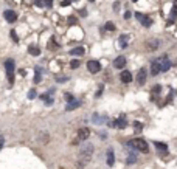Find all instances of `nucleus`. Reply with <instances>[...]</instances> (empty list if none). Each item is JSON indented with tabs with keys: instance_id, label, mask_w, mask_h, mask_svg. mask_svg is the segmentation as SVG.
<instances>
[{
	"instance_id": "7c9ffc66",
	"label": "nucleus",
	"mask_w": 177,
	"mask_h": 169,
	"mask_svg": "<svg viewBox=\"0 0 177 169\" xmlns=\"http://www.w3.org/2000/svg\"><path fill=\"white\" fill-rule=\"evenodd\" d=\"M160 90H162V87H160V85L152 87V93H156V95H158V93H160Z\"/></svg>"
},
{
	"instance_id": "0eeeda50",
	"label": "nucleus",
	"mask_w": 177,
	"mask_h": 169,
	"mask_svg": "<svg viewBox=\"0 0 177 169\" xmlns=\"http://www.w3.org/2000/svg\"><path fill=\"white\" fill-rule=\"evenodd\" d=\"M87 70L90 73H98L99 70H101V64H99L98 61H93V59H92V61L87 62Z\"/></svg>"
},
{
	"instance_id": "f03ea898",
	"label": "nucleus",
	"mask_w": 177,
	"mask_h": 169,
	"mask_svg": "<svg viewBox=\"0 0 177 169\" xmlns=\"http://www.w3.org/2000/svg\"><path fill=\"white\" fill-rule=\"evenodd\" d=\"M16 62L14 59H6L5 61V70H6V78H8V82L13 85L14 84V70H16Z\"/></svg>"
},
{
	"instance_id": "79ce46f5",
	"label": "nucleus",
	"mask_w": 177,
	"mask_h": 169,
	"mask_svg": "<svg viewBox=\"0 0 177 169\" xmlns=\"http://www.w3.org/2000/svg\"><path fill=\"white\" fill-rule=\"evenodd\" d=\"M88 2H95V0H88Z\"/></svg>"
},
{
	"instance_id": "b1692460",
	"label": "nucleus",
	"mask_w": 177,
	"mask_h": 169,
	"mask_svg": "<svg viewBox=\"0 0 177 169\" xmlns=\"http://www.w3.org/2000/svg\"><path fill=\"white\" fill-rule=\"evenodd\" d=\"M135 161H137V154L131 152L129 157H128V160H126V163H128V165H132V163H135Z\"/></svg>"
},
{
	"instance_id": "a211bd4d",
	"label": "nucleus",
	"mask_w": 177,
	"mask_h": 169,
	"mask_svg": "<svg viewBox=\"0 0 177 169\" xmlns=\"http://www.w3.org/2000/svg\"><path fill=\"white\" fill-rule=\"evenodd\" d=\"M107 166H113V163H115V154H113V151L112 149H109L107 151Z\"/></svg>"
},
{
	"instance_id": "cd10ccee",
	"label": "nucleus",
	"mask_w": 177,
	"mask_h": 169,
	"mask_svg": "<svg viewBox=\"0 0 177 169\" xmlns=\"http://www.w3.org/2000/svg\"><path fill=\"white\" fill-rule=\"evenodd\" d=\"M134 127H135L137 132H141V130H143V124L138 123V121H134Z\"/></svg>"
},
{
	"instance_id": "4468645a",
	"label": "nucleus",
	"mask_w": 177,
	"mask_h": 169,
	"mask_svg": "<svg viewBox=\"0 0 177 169\" xmlns=\"http://www.w3.org/2000/svg\"><path fill=\"white\" fill-rule=\"evenodd\" d=\"M158 73H160V64H158L157 59H154V61L151 62V75L152 76H157Z\"/></svg>"
},
{
	"instance_id": "1a4fd4ad",
	"label": "nucleus",
	"mask_w": 177,
	"mask_h": 169,
	"mask_svg": "<svg viewBox=\"0 0 177 169\" xmlns=\"http://www.w3.org/2000/svg\"><path fill=\"white\" fill-rule=\"evenodd\" d=\"M88 137H90V129L81 127V129L78 130V140H79V141H86Z\"/></svg>"
},
{
	"instance_id": "4be33fe9",
	"label": "nucleus",
	"mask_w": 177,
	"mask_h": 169,
	"mask_svg": "<svg viewBox=\"0 0 177 169\" xmlns=\"http://www.w3.org/2000/svg\"><path fill=\"white\" fill-rule=\"evenodd\" d=\"M92 121L95 123V124H101V123L106 121V118L101 116V115H98V113H95V115H93V118H92Z\"/></svg>"
},
{
	"instance_id": "9d476101",
	"label": "nucleus",
	"mask_w": 177,
	"mask_h": 169,
	"mask_svg": "<svg viewBox=\"0 0 177 169\" xmlns=\"http://www.w3.org/2000/svg\"><path fill=\"white\" fill-rule=\"evenodd\" d=\"M146 78H148V72H146V68H141L140 72H138V75H137V82L140 84V85H143L146 82Z\"/></svg>"
},
{
	"instance_id": "a878e982",
	"label": "nucleus",
	"mask_w": 177,
	"mask_h": 169,
	"mask_svg": "<svg viewBox=\"0 0 177 169\" xmlns=\"http://www.w3.org/2000/svg\"><path fill=\"white\" fill-rule=\"evenodd\" d=\"M104 30L106 31H115V25L112 23V22H107V23L104 25Z\"/></svg>"
},
{
	"instance_id": "6ab92c4d",
	"label": "nucleus",
	"mask_w": 177,
	"mask_h": 169,
	"mask_svg": "<svg viewBox=\"0 0 177 169\" xmlns=\"http://www.w3.org/2000/svg\"><path fill=\"white\" fill-rule=\"evenodd\" d=\"M128 40H129V36H128V34H121L120 39H118L120 48H126V47H128Z\"/></svg>"
},
{
	"instance_id": "37998d69",
	"label": "nucleus",
	"mask_w": 177,
	"mask_h": 169,
	"mask_svg": "<svg viewBox=\"0 0 177 169\" xmlns=\"http://www.w3.org/2000/svg\"><path fill=\"white\" fill-rule=\"evenodd\" d=\"M132 2H137V0H132Z\"/></svg>"
},
{
	"instance_id": "9b49d317",
	"label": "nucleus",
	"mask_w": 177,
	"mask_h": 169,
	"mask_svg": "<svg viewBox=\"0 0 177 169\" xmlns=\"http://www.w3.org/2000/svg\"><path fill=\"white\" fill-rule=\"evenodd\" d=\"M120 79H121V82H124V84H129L131 81H132V73L128 72V70H123L120 75Z\"/></svg>"
},
{
	"instance_id": "ea45409f",
	"label": "nucleus",
	"mask_w": 177,
	"mask_h": 169,
	"mask_svg": "<svg viewBox=\"0 0 177 169\" xmlns=\"http://www.w3.org/2000/svg\"><path fill=\"white\" fill-rule=\"evenodd\" d=\"M3 141H5V140H3L2 137H0V149H2V148H3Z\"/></svg>"
},
{
	"instance_id": "aec40b11",
	"label": "nucleus",
	"mask_w": 177,
	"mask_h": 169,
	"mask_svg": "<svg viewBox=\"0 0 177 169\" xmlns=\"http://www.w3.org/2000/svg\"><path fill=\"white\" fill-rule=\"evenodd\" d=\"M28 53L31 54V56H39V54H41V48L36 47V45H30L28 47Z\"/></svg>"
},
{
	"instance_id": "72a5a7b5",
	"label": "nucleus",
	"mask_w": 177,
	"mask_h": 169,
	"mask_svg": "<svg viewBox=\"0 0 177 169\" xmlns=\"http://www.w3.org/2000/svg\"><path fill=\"white\" fill-rule=\"evenodd\" d=\"M131 16H132L131 11H126V13H124V19H126V20H129V19H131Z\"/></svg>"
},
{
	"instance_id": "ddd939ff",
	"label": "nucleus",
	"mask_w": 177,
	"mask_h": 169,
	"mask_svg": "<svg viewBox=\"0 0 177 169\" xmlns=\"http://www.w3.org/2000/svg\"><path fill=\"white\" fill-rule=\"evenodd\" d=\"M126 65V58L124 56H118V58H115V61H113V67L115 68H118L121 70Z\"/></svg>"
},
{
	"instance_id": "473e14b6",
	"label": "nucleus",
	"mask_w": 177,
	"mask_h": 169,
	"mask_svg": "<svg viewBox=\"0 0 177 169\" xmlns=\"http://www.w3.org/2000/svg\"><path fill=\"white\" fill-rule=\"evenodd\" d=\"M61 6H70V0H64V2H61Z\"/></svg>"
},
{
	"instance_id": "2f4dec72",
	"label": "nucleus",
	"mask_w": 177,
	"mask_h": 169,
	"mask_svg": "<svg viewBox=\"0 0 177 169\" xmlns=\"http://www.w3.org/2000/svg\"><path fill=\"white\" fill-rule=\"evenodd\" d=\"M76 22H78V20H76V17H73V16H70V17H69V25H75Z\"/></svg>"
},
{
	"instance_id": "f257e3e1",
	"label": "nucleus",
	"mask_w": 177,
	"mask_h": 169,
	"mask_svg": "<svg viewBox=\"0 0 177 169\" xmlns=\"http://www.w3.org/2000/svg\"><path fill=\"white\" fill-rule=\"evenodd\" d=\"M128 146L129 148H132V149H137V151H140V152H143V154H146V152L149 151V146H148V143L143 138H135V140H131L129 143H128Z\"/></svg>"
},
{
	"instance_id": "e433bc0d",
	"label": "nucleus",
	"mask_w": 177,
	"mask_h": 169,
	"mask_svg": "<svg viewBox=\"0 0 177 169\" xmlns=\"http://www.w3.org/2000/svg\"><path fill=\"white\" fill-rule=\"evenodd\" d=\"M65 99H67V102H69V101H71V99H75V98L71 96L70 93H67V95H65Z\"/></svg>"
},
{
	"instance_id": "412c9836",
	"label": "nucleus",
	"mask_w": 177,
	"mask_h": 169,
	"mask_svg": "<svg viewBox=\"0 0 177 169\" xmlns=\"http://www.w3.org/2000/svg\"><path fill=\"white\" fill-rule=\"evenodd\" d=\"M84 47H76L73 50H70V54H73V56H82L84 54Z\"/></svg>"
},
{
	"instance_id": "c756f323",
	"label": "nucleus",
	"mask_w": 177,
	"mask_h": 169,
	"mask_svg": "<svg viewBox=\"0 0 177 169\" xmlns=\"http://www.w3.org/2000/svg\"><path fill=\"white\" fill-rule=\"evenodd\" d=\"M9 36L13 37V40H14L16 43L19 42V37H17V34H16V31H14V30H11V33H9Z\"/></svg>"
},
{
	"instance_id": "5701e85b",
	"label": "nucleus",
	"mask_w": 177,
	"mask_h": 169,
	"mask_svg": "<svg viewBox=\"0 0 177 169\" xmlns=\"http://www.w3.org/2000/svg\"><path fill=\"white\" fill-rule=\"evenodd\" d=\"M154 146H156L158 151H163V152L168 151V146L165 144V143H160V141H154Z\"/></svg>"
},
{
	"instance_id": "423d86ee",
	"label": "nucleus",
	"mask_w": 177,
	"mask_h": 169,
	"mask_svg": "<svg viewBox=\"0 0 177 169\" xmlns=\"http://www.w3.org/2000/svg\"><path fill=\"white\" fill-rule=\"evenodd\" d=\"M109 126L117 127V129H124L126 126H128V121H126L124 116H120V118L115 119V121H109Z\"/></svg>"
},
{
	"instance_id": "393cba45",
	"label": "nucleus",
	"mask_w": 177,
	"mask_h": 169,
	"mask_svg": "<svg viewBox=\"0 0 177 169\" xmlns=\"http://www.w3.org/2000/svg\"><path fill=\"white\" fill-rule=\"evenodd\" d=\"M169 17H171V20H174V19L177 17V3H174L173 9H171V14H169Z\"/></svg>"
},
{
	"instance_id": "dca6fc26",
	"label": "nucleus",
	"mask_w": 177,
	"mask_h": 169,
	"mask_svg": "<svg viewBox=\"0 0 177 169\" xmlns=\"http://www.w3.org/2000/svg\"><path fill=\"white\" fill-rule=\"evenodd\" d=\"M81 104H79V101H76V99H71V101H69L67 102V106H65V110H73V109H78Z\"/></svg>"
},
{
	"instance_id": "4c0bfd02",
	"label": "nucleus",
	"mask_w": 177,
	"mask_h": 169,
	"mask_svg": "<svg viewBox=\"0 0 177 169\" xmlns=\"http://www.w3.org/2000/svg\"><path fill=\"white\" fill-rule=\"evenodd\" d=\"M101 93H103V85L99 87V90L96 92V95H95V96H96V98H98V96H101Z\"/></svg>"
},
{
	"instance_id": "c85d7f7f",
	"label": "nucleus",
	"mask_w": 177,
	"mask_h": 169,
	"mask_svg": "<svg viewBox=\"0 0 177 169\" xmlns=\"http://www.w3.org/2000/svg\"><path fill=\"white\" fill-rule=\"evenodd\" d=\"M36 89H31L30 92H28V98H30V99H34V98H36Z\"/></svg>"
},
{
	"instance_id": "c9c22d12",
	"label": "nucleus",
	"mask_w": 177,
	"mask_h": 169,
	"mask_svg": "<svg viewBox=\"0 0 177 169\" xmlns=\"http://www.w3.org/2000/svg\"><path fill=\"white\" fill-rule=\"evenodd\" d=\"M120 9V2H115L113 3V11H118Z\"/></svg>"
},
{
	"instance_id": "39448f33",
	"label": "nucleus",
	"mask_w": 177,
	"mask_h": 169,
	"mask_svg": "<svg viewBox=\"0 0 177 169\" xmlns=\"http://www.w3.org/2000/svg\"><path fill=\"white\" fill-rule=\"evenodd\" d=\"M135 17H137V20L140 22V23H141L143 26H146V28H149V26L152 25V19H151V17H148L146 14H141V13H135Z\"/></svg>"
},
{
	"instance_id": "6e6552de",
	"label": "nucleus",
	"mask_w": 177,
	"mask_h": 169,
	"mask_svg": "<svg viewBox=\"0 0 177 169\" xmlns=\"http://www.w3.org/2000/svg\"><path fill=\"white\" fill-rule=\"evenodd\" d=\"M3 17L6 22H9V23H14L16 20H17V14H16V11H11V9H6L3 13Z\"/></svg>"
},
{
	"instance_id": "bb28decb",
	"label": "nucleus",
	"mask_w": 177,
	"mask_h": 169,
	"mask_svg": "<svg viewBox=\"0 0 177 169\" xmlns=\"http://www.w3.org/2000/svg\"><path fill=\"white\" fill-rule=\"evenodd\" d=\"M79 65H81V62L78 61V59H73V61H71V62H70V67H71V68H73V70H75V68H78V67H79Z\"/></svg>"
},
{
	"instance_id": "20e7f679",
	"label": "nucleus",
	"mask_w": 177,
	"mask_h": 169,
	"mask_svg": "<svg viewBox=\"0 0 177 169\" xmlns=\"http://www.w3.org/2000/svg\"><path fill=\"white\" fill-rule=\"evenodd\" d=\"M157 61H158V64H160V72H168V70L173 67V64H171L169 58L166 56V54H163V56L157 58Z\"/></svg>"
},
{
	"instance_id": "2eb2a0df",
	"label": "nucleus",
	"mask_w": 177,
	"mask_h": 169,
	"mask_svg": "<svg viewBox=\"0 0 177 169\" xmlns=\"http://www.w3.org/2000/svg\"><path fill=\"white\" fill-rule=\"evenodd\" d=\"M158 45H160V40L158 39H151V40L146 42V47L149 48V50H157Z\"/></svg>"
},
{
	"instance_id": "a19ab883",
	"label": "nucleus",
	"mask_w": 177,
	"mask_h": 169,
	"mask_svg": "<svg viewBox=\"0 0 177 169\" xmlns=\"http://www.w3.org/2000/svg\"><path fill=\"white\" fill-rule=\"evenodd\" d=\"M19 73H20L22 76H25V75H26V72H25V70H24V68H22V70H20V72H19Z\"/></svg>"
},
{
	"instance_id": "f8f14e48",
	"label": "nucleus",
	"mask_w": 177,
	"mask_h": 169,
	"mask_svg": "<svg viewBox=\"0 0 177 169\" xmlns=\"http://www.w3.org/2000/svg\"><path fill=\"white\" fill-rule=\"evenodd\" d=\"M34 5L39 8H51L53 0H34Z\"/></svg>"
},
{
	"instance_id": "7ed1b4c3",
	"label": "nucleus",
	"mask_w": 177,
	"mask_h": 169,
	"mask_svg": "<svg viewBox=\"0 0 177 169\" xmlns=\"http://www.w3.org/2000/svg\"><path fill=\"white\" fill-rule=\"evenodd\" d=\"M92 154H93V146H92V144H86V146H82L81 151H79L81 165H84V163H87L88 160H90Z\"/></svg>"
},
{
	"instance_id": "f3484780",
	"label": "nucleus",
	"mask_w": 177,
	"mask_h": 169,
	"mask_svg": "<svg viewBox=\"0 0 177 169\" xmlns=\"http://www.w3.org/2000/svg\"><path fill=\"white\" fill-rule=\"evenodd\" d=\"M34 84H39L41 81H42V70H41V67H34Z\"/></svg>"
},
{
	"instance_id": "58836bf2",
	"label": "nucleus",
	"mask_w": 177,
	"mask_h": 169,
	"mask_svg": "<svg viewBox=\"0 0 177 169\" xmlns=\"http://www.w3.org/2000/svg\"><path fill=\"white\" fill-rule=\"evenodd\" d=\"M67 79H69V78H59V79H58V82H65Z\"/></svg>"
},
{
	"instance_id": "f704fd0d",
	"label": "nucleus",
	"mask_w": 177,
	"mask_h": 169,
	"mask_svg": "<svg viewBox=\"0 0 177 169\" xmlns=\"http://www.w3.org/2000/svg\"><path fill=\"white\" fill-rule=\"evenodd\" d=\"M58 43H54V37H51V43H50V48H56Z\"/></svg>"
}]
</instances>
